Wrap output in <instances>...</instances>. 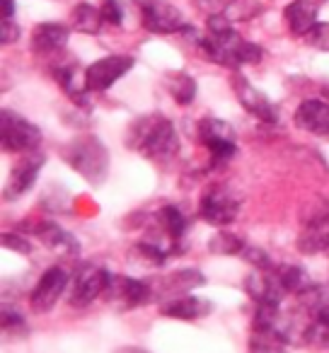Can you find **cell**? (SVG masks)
Returning <instances> with one entry per match:
<instances>
[{
    "instance_id": "obj_14",
    "label": "cell",
    "mask_w": 329,
    "mask_h": 353,
    "mask_svg": "<svg viewBox=\"0 0 329 353\" xmlns=\"http://www.w3.org/2000/svg\"><path fill=\"white\" fill-rule=\"evenodd\" d=\"M232 90H235L240 104L252 114L255 119H259L261 123H279V114L276 107L242 75H232Z\"/></svg>"
},
{
    "instance_id": "obj_20",
    "label": "cell",
    "mask_w": 329,
    "mask_h": 353,
    "mask_svg": "<svg viewBox=\"0 0 329 353\" xmlns=\"http://www.w3.org/2000/svg\"><path fill=\"white\" fill-rule=\"evenodd\" d=\"M329 247V211L308 221L305 230L298 237V250L303 254H317Z\"/></svg>"
},
{
    "instance_id": "obj_23",
    "label": "cell",
    "mask_w": 329,
    "mask_h": 353,
    "mask_svg": "<svg viewBox=\"0 0 329 353\" xmlns=\"http://www.w3.org/2000/svg\"><path fill=\"white\" fill-rule=\"evenodd\" d=\"M75 75H78V65L75 63H63V65H56L54 68V78L59 80L61 90H63L78 107H90L88 88H85V85H78Z\"/></svg>"
},
{
    "instance_id": "obj_17",
    "label": "cell",
    "mask_w": 329,
    "mask_h": 353,
    "mask_svg": "<svg viewBox=\"0 0 329 353\" xmlns=\"http://www.w3.org/2000/svg\"><path fill=\"white\" fill-rule=\"evenodd\" d=\"M213 310V305L203 298H197V295H179V298L165 300L160 305V314L170 319H184V322H194V319L206 317Z\"/></svg>"
},
{
    "instance_id": "obj_27",
    "label": "cell",
    "mask_w": 329,
    "mask_h": 353,
    "mask_svg": "<svg viewBox=\"0 0 329 353\" xmlns=\"http://www.w3.org/2000/svg\"><path fill=\"white\" fill-rule=\"evenodd\" d=\"M168 92L172 94L175 102L187 107L197 97V80L187 73H172L168 75Z\"/></svg>"
},
{
    "instance_id": "obj_2",
    "label": "cell",
    "mask_w": 329,
    "mask_h": 353,
    "mask_svg": "<svg viewBox=\"0 0 329 353\" xmlns=\"http://www.w3.org/2000/svg\"><path fill=\"white\" fill-rule=\"evenodd\" d=\"M61 157L90 184H102L109 172V150L97 136H78L68 141L61 148Z\"/></svg>"
},
{
    "instance_id": "obj_18",
    "label": "cell",
    "mask_w": 329,
    "mask_h": 353,
    "mask_svg": "<svg viewBox=\"0 0 329 353\" xmlns=\"http://www.w3.org/2000/svg\"><path fill=\"white\" fill-rule=\"evenodd\" d=\"M34 237L41 240V245L49 247V250L59 252V254H66V256H78V242L70 232H66L59 223L54 221H41L34 225Z\"/></svg>"
},
{
    "instance_id": "obj_30",
    "label": "cell",
    "mask_w": 329,
    "mask_h": 353,
    "mask_svg": "<svg viewBox=\"0 0 329 353\" xmlns=\"http://www.w3.org/2000/svg\"><path fill=\"white\" fill-rule=\"evenodd\" d=\"M303 341H305V346L317 348V351L329 348V322H312L305 329Z\"/></svg>"
},
{
    "instance_id": "obj_4",
    "label": "cell",
    "mask_w": 329,
    "mask_h": 353,
    "mask_svg": "<svg viewBox=\"0 0 329 353\" xmlns=\"http://www.w3.org/2000/svg\"><path fill=\"white\" fill-rule=\"evenodd\" d=\"M0 141H3L6 152L27 155V152H34L39 148L41 131L22 114L3 109V114H0Z\"/></svg>"
},
{
    "instance_id": "obj_22",
    "label": "cell",
    "mask_w": 329,
    "mask_h": 353,
    "mask_svg": "<svg viewBox=\"0 0 329 353\" xmlns=\"http://www.w3.org/2000/svg\"><path fill=\"white\" fill-rule=\"evenodd\" d=\"M288 332L281 329H252L247 353H286Z\"/></svg>"
},
{
    "instance_id": "obj_9",
    "label": "cell",
    "mask_w": 329,
    "mask_h": 353,
    "mask_svg": "<svg viewBox=\"0 0 329 353\" xmlns=\"http://www.w3.org/2000/svg\"><path fill=\"white\" fill-rule=\"evenodd\" d=\"M141 17L143 27L152 34H175L189 27L184 25L182 12L168 0H141Z\"/></svg>"
},
{
    "instance_id": "obj_21",
    "label": "cell",
    "mask_w": 329,
    "mask_h": 353,
    "mask_svg": "<svg viewBox=\"0 0 329 353\" xmlns=\"http://www.w3.org/2000/svg\"><path fill=\"white\" fill-rule=\"evenodd\" d=\"M317 6L312 0H295L286 8V22H288V30L293 32L295 37H305L310 30H312L317 22Z\"/></svg>"
},
{
    "instance_id": "obj_24",
    "label": "cell",
    "mask_w": 329,
    "mask_h": 353,
    "mask_svg": "<svg viewBox=\"0 0 329 353\" xmlns=\"http://www.w3.org/2000/svg\"><path fill=\"white\" fill-rule=\"evenodd\" d=\"M300 303L310 312L312 322H329V285H310L300 293Z\"/></svg>"
},
{
    "instance_id": "obj_39",
    "label": "cell",
    "mask_w": 329,
    "mask_h": 353,
    "mask_svg": "<svg viewBox=\"0 0 329 353\" xmlns=\"http://www.w3.org/2000/svg\"><path fill=\"white\" fill-rule=\"evenodd\" d=\"M114 353H150V351H146V348H138V346H121V348H117Z\"/></svg>"
},
{
    "instance_id": "obj_33",
    "label": "cell",
    "mask_w": 329,
    "mask_h": 353,
    "mask_svg": "<svg viewBox=\"0 0 329 353\" xmlns=\"http://www.w3.org/2000/svg\"><path fill=\"white\" fill-rule=\"evenodd\" d=\"M240 256L250 261L252 266H257V269H274V261H271V256L266 254V252L257 250V247H245Z\"/></svg>"
},
{
    "instance_id": "obj_15",
    "label": "cell",
    "mask_w": 329,
    "mask_h": 353,
    "mask_svg": "<svg viewBox=\"0 0 329 353\" xmlns=\"http://www.w3.org/2000/svg\"><path fill=\"white\" fill-rule=\"evenodd\" d=\"M293 121L295 126L312 133V136L329 138V104L322 99H305L295 109Z\"/></svg>"
},
{
    "instance_id": "obj_12",
    "label": "cell",
    "mask_w": 329,
    "mask_h": 353,
    "mask_svg": "<svg viewBox=\"0 0 329 353\" xmlns=\"http://www.w3.org/2000/svg\"><path fill=\"white\" fill-rule=\"evenodd\" d=\"M245 290L257 305H271L281 307L288 290L281 283V276L276 269H257L245 279Z\"/></svg>"
},
{
    "instance_id": "obj_34",
    "label": "cell",
    "mask_w": 329,
    "mask_h": 353,
    "mask_svg": "<svg viewBox=\"0 0 329 353\" xmlns=\"http://www.w3.org/2000/svg\"><path fill=\"white\" fill-rule=\"evenodd\" d=\"M102 17L104 22H109V25H121L123 20V10L121 6H119V0H102Z\"/></svg>"
},
{
    "instance_id": "obj_32",
    "label": "cell",
    "mask_w": 329,
    "mask_h": 353,
    "mask_svg": "<svg viewBox=\"0 0 329 353\" xmlns=\"http://www.w3.org/2000/svg\"><path fill=\"white\" fill-rule=\"evenodd\" d=\"M237 0H194V6L199 8L201 12H206L208 17L211 15H226V10L230 6H235Z\"/></svg>"
},
{
    "instance_id": "obj_38",
    "label": "cell",
    "mask_w": 329,
    "mask_h": 353,
    "mask_svg": "<svg viewBox=\"0 0 329 353\" xmlns=\"http://www.w3.org/2000/svg\"><path fill=\"white\" fill-rule=\"evenodd\" d=\"M3 3V20H12V15H15V3L12 0H0Z\"/></svg>"
},
{
    "instance_id": "obj_36",
    "label": "cell",
    "mask_w": 329,
    "mask_h": 353,
    "mask_svg": "<svg viewBox=\"0 0 329 353\" xmlns=\"http://www.w3.org/2000/svg\"><path fill=\"white\" fill-rule=\"evenodd\" d=\"M3 247H6V250H12V252H20V254H30L32 252L30 240H25V237H20V235H10V232L3 235Z\"/></svg>"
},
{
    "instance_id": "obj_19",
    "label": "cell",
    "mask_w": 329,
    "mask_h": 353,
    "mask_svg": "<svg viewBox=\"0 0 329 353\" xmlns=\"http://www.w3.org/2000/svg\"><path fill=\"white\" fill-rule=\"evenodd\" d=\"M68 41V27L56 25V22H44L32 34V51L37 56H54Z\"/></svg>"
},
{
    "instance_id": "obj_7",
    "label": "cell",
    "mask_w": 329,
    "mask_h": 353,
    "mask_svg": "<svg viewBox=\"0 0 329 353\" xmlns=\"http://www.w3.org/2000/svg\"><path fill=\"white\" fill-rule=\"evenodd\" d=\"M199 138L211 152V165L223 167L235 157V131L228 121L223 119H203L199 121Z\"/></svg>"
},
{
    "instance_id": "obj_26",
    "label": "cell",
    "mask_w": 329,
    "mask_h": 353,
    "mask_svg": "<svg viewBox=\"0 0 329 353\" xmlns=\"http://www.w3.org/2000/svg\"><path fill=\"white\" fill-rule=\"evenodd\" d=\"M155 221L175 242H182L184 230H187V218H184V213L179 211L177 206H162L160 211H157Z\"/></svg>"
},
{
    "instance_id": "obj_1",
    "label": "cell",
    "mask_w": 329,
    "mask_h": 353,
    "mask_svg": "<svg viewBox=\"0 0 329 353\" xmlns=\"http://www.w3.org/2000/svg\"><path fill=\"white\" fill-rule=\"evenodd\" d=\"M126 148H133L157 165H165L179 152V136L168 117L148 114L131 123L126 133Z\"/></svg>"
},
{
    "instance_id": "obj_29",
    "label": "cell",
    "mask_w": 329,
    "mask_h": 353,
    "mask_svg": "<svg viewBox=\"0 0 329 353\" xmlns=\"http://www.w3.org/2000/svg\"><path fill=\"white\" fill-rule=\"evenodd\" d=\"M245 240H240L237 235H232V232H216V235L211 237V242H208V250H211V254H221V256H230V254H242V250H245Z\"/></svg>"
},
{
    "instance_id": "obj_16",
    "label": "cell",
    "mask_w": 329,
    "mask_h": 353,
    "mask_svg": "<svg viewBox=\"0 0 329 353\" xmlns=\"http://www.w3.org/2000/svg\"><path fill=\"white\" fill-rule=\"evenodd\" d=\"M203 281L206 279H203V274L199 269H179L165 276V279H160L157 283H152V290H155V298L172 300L179 298V295H187L192 288L203 285Z\"/></svg>"
},
{
    "instance_id": "obj_25",
    "label": "cell",
    "mask_w": 329,
    "mask_h": 353,
    "mask_svg": "<svg viewBox=\"0 0 329 353\" xmlns=\"http://www.w3.org/2000/svg\"><path fill=\"white\" fill-rule=\"evenodd\" d=\"M70 22H73V30L83 32V34H97L99 30H102V10H97V8L88 6V3H80V6L73 8V12H70Z\"/></svg>"
},
{
    "instance_id": "obj_8",
    "label": "cell",
    "mask_w": 329,
    "mask_h": 353,
    "mask_svg": "<svg viewBox=\"0 0 329 353\" xmlns=\"http://www.w3.org/2000/svg\"><path fill=\"white\" fill-rule=\"evenodd\" d=\"M109 271L102 269L97 264H83L73 276V283H70V298L68 303L73 307H88L90 303L99 298L107 288Z\"/></svg>"
},
{
    "instance_id": "obj_10",
    "label": "cell",
    "mask_w": 329,
    "mask_h": 353,
    "mask_svg": "<svg viewBox=\"0 0 329 353\" xmlns=\"http://www.w3.org/2000/svg\"><path fill=\"white\" fill-rule=\"evenodd\" d=\"M131 68H133L131 56H104V59L94 61L85 70L83 85L88 88V92H102V90L112 88L119 78H123Z\"/></svg>"
},
{
    "instance_id": "obj_13",
    "label": "cell",
    "mask_w": 329,
    "mask_h": 353,
    "mask_svg": "<svg viewBox=\"0 0 329 353\" xmlns=\"http://www.w3.org/2000/svg\"><path fill=\"white\" fill-rule=\"evenodd\" d=\"M41 167H44V155H41V152L34 150V152L22 155L20 160L15 162V167L10 170V182H8L6 192H3L6 201H15L22 194L30 192L32 184L37 182V174L41 172Z\"/></svg>"
},
{
    "instance_id": "obj_37",
    "label": "cell",
    "mask_w": 329,
    "mask_h": 353,
    "mask_svg": "<svg viewBox=\"0 0 329 353\" xmlns=\"http://www.w3.org/2000/svg\"><path fill=\"white\" fill-rule=\"evenodd\" d=\"M20 39V27L12 20H3V27H0V41L3 44H12V41Z\"/></svg>"
},
{
    "instance_id": "obj_11",
    "label": "cell",
    "mask_w": 329,
    "mask_h": 353,
    "mask_svg": "<svg viewBox=\"0 0 329 353\" xmlns=\"http://www.w3.org/2000/svg\"><path fill=\"white\" fill-rule=\"evenodd\" d=\"M66 285H68V274L61 266H51L41 274V279L37 281L34 290L30 293V307L34 314H46L54 310V305L59 303V298L63 295Z\"/></svg>"
},
{
    "instance_id": "obj_5",
    "label": "cell",
    "mask_w": 329,
    "mask_h": 353,
    "mask_svg": "<svg viewBox=\"0 0 329 353\" xmlns=\"http://www.w3.org/2000/svg\"><path fill=\"white\" fill-rule=\"evenodd\" d=\"M104 300L119 310H136L155 300L152 283L131 276H112L109 274L107 288H104Z\"/></svg>"
},
{
    "instance_id": "obj_28",
    "label": "cell",
    "mask_w": 329,
    "mask_h": 353,
    "mask_svg": "<svg viewBox=\"0 0 329 353\" xmlns=\"http://www.w3.org/2000/svg\"><path fill=\"white\" fill-rule=\"evenodd\" d=\"M279 276H281V283H283V288L288 290V293H295V295H300L303 290H308L310 285V279H308V274H305L300 266H293V264H283V266H279Z\"/></svg>"
},
{
    "instance_id": "obj_6",
    "label": "cell",
    "mask_w": 329,
    "mask_h": 353,
    "mask_svg": "<svg viewBox=\"0 0 329 353\" xmlns=\"http://www.w3.org/2000/svg\"><path fill=\"white\" fill-rule=\"evenodd\" d=\"M199 213L208 225L226 228L237 221L240 216V196L232 189L223 187V184H213L201 194V203H199Z\"/></svg>"
},
{
    "instance_id": "obj_3",
    "label": "cell",
    "mask_w": 329,
    "mask_h": 353,
    "mask_svg": "<svg viewBox=\"0 0 329 353\" xmlns=\"http://www.w3.org/2000/svg\"><path fill=\"white\" fill-rule=\"evenodd\" d=\"M201 51L208 61L226 68H240V65L259 63L261 49L252 41H245L235 30L223 32V34H208L199 41Z\"/></svg>"
},
{
    "instance_id": "obj_35",
    "label": "cell",
    "mask_w": 329,
    "mask_h": 353,
    "mask_svg": "<svg viewBox=\"0 0 329 353\" xmlns=\"http://www.w3.org/2000/svg\"><path fill=\"white\" fill-rule=\"evenodd\" d=\"M15 329H20L22 334L27 332V324H25V317H20L17 312H10V310H3V332L15 336Z\"/></svg>"
},
{
    "instance_id": "obj_31",
    "label": "cell",
    "mask_w": 329,
    "mask_h": 353,
    "mask_svg": "<svg viewBox=\"0 0 329 353\" xmlns=\"http://www.w3.org/2000/svg\"><path fill=\"white\" fill-rule=\"evenodd\" d=\"M312 49L319 51H329V22H317L308 34L303 37Z\"/></svg>"
}]
</instances>
